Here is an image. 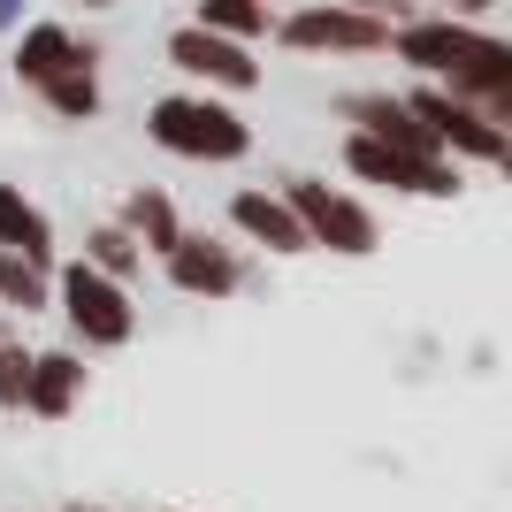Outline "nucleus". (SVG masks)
<instances>
[{
	"label": "nucleus",
	"instance_id": "4468645a",
	"mask_svg": "<svg viewBox=\"0 0 512 512\" xmlns=\"http://www.w3.org/2000/svg\"><path fill=\"white\" fill-rule=\"evenodd\" d=\"M0 245H8V253H23V260H46V253H54L46 214L31 207L23 192H8V184H0Z\"/></svg>",
	"mask_w": 512,
	"mask_h": 512
},
{
	"label": "nucleus",
	"instance_id": "f3484780",
	"mask_svg": "<svg viewBox=\"0 0 512 512\" xmlns=\"http://www.w3.org/2000/svg\"><path fill=\"white\" fill-rule=\"evenodd\" d=\"M199 23L222 39H260L268 31V0H199Z\"/></svg>",
	"mask_w": 512,
	"mask_h": 512
},
{
	"label": "nucleus",
	"instance_id": "f03ea898",
	"mask_svg": "<svg viewBox=\"0 0 512 512\" xmlns=\"http://www.w3.org/2000/svg\"><path fill=\"white\" fill-rule=\"evenodd\" d=\"M153 138L169 153H184V161H245V146H253V130L237 123L222 100H199V92H169V100H153Z\"/></svg>",
	"mask_w": 512,
	"mask_h": 512
},
{
	"label": "nucleus",
	"instance_id": "2eb2a0df",
	"mask_svg": "<svg viewBox=\"0 0 512 512\" xmlns=\"http://www.w3.org/2000/svg\"><path fill=\"white\" fill-rule=\"evenodd\" d=\"M123 230L138 237V253H169L176 237H184V230H176V207H169L161 192H130V207H123Z\"/></svg>",
	"mask_w": 512,
	"mask_h": 512
},
{
	"label": "nucleus",
	"instance_id": "5701e85b",
	"mask_svg": "<svg viewBox=\"0 0 512 512\" xmlns=\"http://www.w3.org/2000/svg\"><path fill=\"white\" fill-rule=\"evenodd\" d=\"M459 8H467V16H474V8H490V0H459Z\"/></svg>",
	"mask_w": 512,
	"mask_h": 512
},
{
	"label": "nucleus",
	"instance_id": "9d476101",
	"mask_svg": "<svg viewBox=\"0 0 512 512\" xmlns=\"http://www.w3.org/2000/svg\"><path fill=\"white\" fill-rule=\"evenodd\" d=\"M344 115L367 130V138H383V146H406V153H436V130L413 115L406 100H390V92H352Z\"/></svg>",
	"mask_w": 512,
	"mask_h": 512
},
{
	"label": "nucleus",
	"instance_id": "0eeeda50",
	"mask_svg": "<svg viewBox=\"0 0 512 512\" xmlns=\"http://www.w3.org/2000/svg\"><path fill=\"white\" fill-rule=\"evenodd\" d=\"M413 115H421L428 130H436V146H459V153H474V161H505V123H490L474 100H459V92H444V85H428V92H413Z\"/></svg>",
	"mask_w": 512,
	"mask_h": 512
},
{
	"label": "nucleus",
	"instance_id": "6ab92c4d",
	"mask_svg": "<svg viewBox=\"0 0 512 512\" xmlns=\"http://www.w3.org/2000/svg\"><path fill=\"white\" fill-rule=\"evenodd\" d=\"M0 299H8V306H46V276H39V260L0 253Z\"/></svg>",
	"mask_w": 512,
	"mask_h": 512
},
{
	"label": "nucleus",
	"instance_id": "4be33fe9",
	"mask_svg": "<svg viewBox=\"0 0 512 512\" xmlns=\"http://www.w3.org/2000/svg\"><path fill=\"white\" fill-rule=\"evenodd\" d=\"M8 16H16V0H0V23H8Z\"/></svg>",
	"mask_w": 512,
	"mask_h": 512
},
{
	"label": "nucleus",
	"instance_id": "1a4fd4ad",
	"mask_svg": "<svg viewBox=\"0 0 512 512\" xmlns=\"http://www.w3.org/2000/svg\"><path fill=\"white\" fill-rule=\"evenodd\" d=\"M161 260H169V283L192 291V299H230L237 291V253L214 245V237H176Z\"/></svg>",
	"mask_w": 512,
	"mask_h": 512
},
{
	"label": "nucleus",
	"instance_id": "dca6fc26",
	"mask_svg": "<svg viewBox=\"0 0 512 512\" xmlns=\"http://www.w3.org/2000/svg\"><path fill=\"white\" fill-rule=\"evenodd\" d=\"M46 107L54 115H69V123H85V115H100V77H92V62H69V69H54L46 77Z\"/></svg>",
	"mask_w": 512,
	"mask_h": 512
},
{
	"label": "nucleus",
	"instance_id": "412c9836",
	"mask_svg": "<svg viewBox=\"0 0 512 512\" xmlns=\"http://www.w3.org/2000/svg\"><path fill=\"white\" fill-rule=\"evenodd\" d=\"M352 8H421V0H352Z\"/></svg>",
	"mask_w": 512,
	"mask_h": 512
},
{
	"label": "nucleus",
	"instance_id": "aec40b11",
	"mask_svg": "<svg viewBox=\"0 0 512 512\" xmlns=\"http://www.w3.org/2000/svg\"><path fill=\"white\" fill-rule=\"evenodd\" d=\"M23 375H31V352L0 344V406H23Z\"/></svg>",
	"mask_w": 512,
	"mask_h": 512
},
{
	"label": "nucleus",
	"instance_id": "423d86ee",
	"mask_svg": "<svg viewBox=\"0 0 512 512\" xmlns=\"http://www.w3.org/2000/svg\"><path fill=\"white\" fill-rule=\"evenodd\" d=\"M344 161H352V176H367V184H390V192H428V199H451V192H459V169H444L436 153L383 146V138H367V130L344 146Z\"/></svg>",
	"mask_w": 512,
	"mask_h": 512
},
{
	"label": "nucleus",
	"instance_id": "6e6552de",
	"mask_svg": "<svg viewBox=\"0 0 512 512\" xmlns=\"http://www.w3.org/2000/svg\"><path fill=\"white\" fill-rule=\"evenodd\" d=\"M169 62L184 69V77H207V85H230V92H253L260 85V62L245 39H222V31H207V23H184L169 39Z\"/></svg>",
	"mask_w": 512,
	"mask_h": 512
},
{
	"label": "nucleus",
	"instance_id": "20e7f679",
	"mask_svg": "<svg viewBox=\"0 0 512 512\" xmlns=\"http://www.w3.org/2000/svg\"><path fill=\"white\" fill-rule=\"evenodd\" d=\"M291 214H299L306 245H329V253H375V245H383L375 214H367L360 199H344V192H329V184H314V176H299V184H291Z\"/></svg>",
	"mask_w": 512,
	"mask_h": 512
},
{
	"label": "nucleus",
	"instance_id": "f8f14e48",
	"mask_svg": "<svg viewBox=\"0 0 512 512\" xmlns=\"http://www.w3.org/2000/svg\"><path fill=\"white\" fill-rule=\"evenodd\" d=\"M77 383H85V367L69 360V352H39L31 375H23V406L39 413V421H62L69 398H77Z\"/></svg>",
	"mask_w": 512,
	"mask_h": 512
},
{
	"label": "nucleus",
	"instance_id": "a211bd4d",
	"mask_svg": "<svg viewBox=\"0 0 512 512\" xmlns=\"http://www.w3.org/2000/svg\"><path fill=\"white\" fill-rule=\"evenodd\" d=\"M92 268H100V276H115V283H123L130 276V268H138V237H130L123 230V222H107V230H92Z\"/></svg>",
	"mask_w": 512,
	"mask_h": 512
},
{
	"label": "nucleus",
	"instance_id": "9b49d317",
	"mask_svg": "<svg viewBox=\"0 0 512 512\" xmlns=\"http://www.w3.org/2000/svg\"><path fill=\"white\" fill-rule=\"evenodd\" d=\"M230 222H237L245 237H260L268 253H306V230H299V214H291V199L237 192V199H230Z\"/></svg>",
	"mask_w": 512,
	"mask_h": 512
},
{
	"label": "nucleus",
	"instance_id": "b1692460",
	"mask_svg": "<svg viewBox=\"0 0 512 512\" xmlns=\"http://www.w3.org/2000/svg\"><path fill=\"white\" fill-rule=\"evenodd\" d=\"M85 8H115V0H85Z\"/></svg>",
	"mask_w": 512,
	"mask_h": 512
},
{
	"label": "nucleus",
	"instance_id": "393cba45",
	"mask_svg": "<svg viewBox=\"0 0 512 512\" xmlns=\"http://www.w3.org/2000/svg\"><path fill=\"white\" fill-rule=\"evenodd\" d=\"M69 512H100V505H69Z\"/></svg>",
	"mask_w": 512,
	"mask_h": 512
},
{
	"label": "nucleus",
	"instance_id": "ddd939ff",
	"mask_svg": "<svg viewBox=\"0 0 512 512\" xmlns=\"http://www.w3.org/2000/svg\"><path fill=\"white\" fill-rule=\"evenodd\" d=\"M69 62H92V46H77L62 23L23 31V46H16V77H23V85H46V77H54V69H69Z\"/></svg>",
	"mask_w": 512,
	"mask_h": 512
},
{
	"label": "nucleus",
	"instance_id": "f257e3e1",
	"mask_svg": "<svg viewBox=\"0 0 512 512\" xmlns=\"http://www.w3.org/2000/svg\"><path fill=\"white\" fill-rule=\"evenodd\" d=\"M390 46H398V62L451 77V92L474 100L490 123H512V46L505 39L474 31V23H406Z\"/></svg>",
	"mask_w": 512,
	"mask_h": 512
},
{
	"label": "nucleus",
	"instance_id": "7ed1b4c3",
	"mask_svg": "<svg viewBox=\"0 0 512 512\" xmlns=\"http://www.w3.org/2000/svg\"><path fill=\"white\" fill-rule=\"evenodd\" d=\"M62 314H69V329L85 344H130V329H138V306L123 299V283L115 276H100L92 260H77V268H62Z\"/></svg>",
	"mask_w": 512,
	"mask_h": 512
},
{
	"label": "nucleus",
	"instance_id": "39448f33",
	"mask_svg": "<svg viewBox=\"0 0 512 512\" xmlns=\"http://www.w3.org/2000/svg\"><path fill=\"white\" fill-rule=\"evenodd\" d=\"M276 39L291 54H383L390 23L375 8H299V16L276 23Z\"/></svg>",
	"mask_w": 512,
	"mask_h": 512
}]
</instances>
